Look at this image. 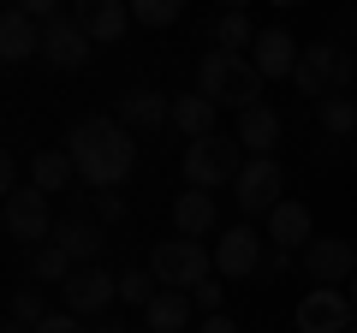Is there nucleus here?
<instances>
[{"instance_id": "1", "label": "nucleus", "mask_w": 357, "mask_h": 333, "mask_svg": "<svg viewBox=\"0 0 357 333\" xmlns=\"http://www.w3.org/2000/svg\"><path fill=\"white\" fill-rule=\"evenodd\" d=\"M66 155H72L77 179L96 185V191H114V185L131 179V166H137V143L131 131L119 125L114 114H89L66 131Z\"/></svg>"}, {"instance_id": "2", "label": "nucleus", "mask_w": 357, "mask_h": 333, "mask_svg": "<svg viewBox=\"0 0 357 333\" xmlns=\"http://www.w3.org/2000/svg\"><path fill=\"white\" fill-rule=\"evenodd\" d=\"M197 95H208L215 107H262V72L250 65V54H227V48H208L203 65H197Z\"/></svg>"}, {"instance_id": "3", "label": "nucleus", "mask_w": 357, "mask_h": 333, "mask_svg": "<svg viewBox=\"0 0 357 333\" xmlns=\"http://www.w3.org/2000/svg\"><path fill=\"white\" fill-rule=\"evenodd\" d=\"M149 274L167 286V292H197V286L215 274V250H208L203 238H178L173 232V238H161L149 250Z\"/></svg>"}, {"instance_id": "4", "label": "nucleus", "mask_w": 357, "mask_h": 333, "mask_svg": "<svg viewBox=\"0 0 357 333\" xmlns=\"http://www.w3.org/2000/svg\"><path fill=\"white\" fill-rule=\"evenodd\" d=\"M178 173H185V185L191 191H215V185H238V173H244V149H238V137H203V143H191L185 149V161H178Z\"/></svg>"}, {"instance_id": "5", "label": "nucleus", "mask_w": 357, "mask_h": 333, "mask_svg": "<svg viewBox=\"0 0 357 333\" xmlns=\"http://www.w3.org/2000/svg\"><path fill=\"white\" fill-rule=\"evenodd\" d=\"M292 84L304 95H316V102H328V95H340L345 84H351V54L340 48V42H316V48H304V60H298Z\"/></svg>"}, {"instance_id": "6", "label": "nucleus", "mask_w": 357, "mask_h": 333, "mask_svg": "<svg viewBox=\"0 0 357 333\" xmlns=\"http://www.w3.org/2000/svg\"><path fill=\"white\" fill-rule=\"evenodd\" d=\"M6 238H18V244H54V226H60V220H54V208H48V196L36 191V185H24V191H13L6 196Z\"/></svg>"}, {"instance_id": "7", "label": "nucleus", "mask_w": 357, "mask_h": 333, "mask_svg": "<svg viewBox=\"0 0 357 333\" xmlns=\"http://www.w3.org/2000/svg\"><path fill=\"white\" fill-rule=\"evenodd\" d=\"M280 185H286L280 161H274V155H250L244 173H238V185H232V196H238L244 215H274V208H280Z\"/></svg>"}, {"instance_id": "8", "label": "nucleus", "mask_w": 357, "mask_h": 333, "mask_svg": "<svg viewBox=\"0 0 357 333\" xmlns=\"http://www.w3.org/2000/svg\"><path fill=\"white\" fill-rule=\"evenodd\" d=\"M262 256H268V238L238 220V226H227V238L215 244V274H220V280H256Z\"/></svg>"}, {"instance_id": "9", "label": "nucleus", "mask_w": 357, "mask_h": 333, "mask_svg": "<svg viewBox=\"0 0 357 333\" xmlns=\"http://www.w3.org/2000/svg\"><path fill=\"white\" fill-rule=\"evenodd\" d=\"M60 292H66V309H72L77 321H96V316H107V304L119 297V274H107L102 262H96V268H77Z\"/></svg>"}, {"instance_id": "10", "label": "nucleus", "mask_w": 357, "mask_h": 333, "mask_svg": "<svg viewBox=\"0 0 357 333\" xmlns=\"http://www.w3.org/2000/svg\"><path fill=\"white\" fill-rule=\"evenodd\" d=\"M351 321H357V309L340 286H316V292L298 297V333H345Z\"/></svg>"}, {"instance_id": "11", "label": "nucleus", "mask_w": 357, "mask_h": 333, "mask_svg": "<svg viewBox=\"0 0 357 333\" xmlns=\"http://www.w3.org/2000/svg\"><path fill=\"white\" fill-rule=\"evenodd\" d=\"M298 262H304V274L316 286H340V280H351V274H357V250L345 238H328V232L310 238L304 250H298Z\"/></svg>"}, {"instance_id": "12", "label": "nucleus", "mask_w": 357, "mask_h": 333, "mask_svg": "<svg viewBox=\"0 0 357 333\" xmlns=\"http://www.w3.org/2000/svg\"><path fill=\"white\" fill-rule=\"evenodd\" d=\"M89 48H96V42H89V30L72 18V6H66V18H60V24H48V30H42V60H48L54 72H77V65L89 60Z\"/></svg>"}, {"instance_id": "13", "label": "nucleus", "mask_w": 357, "mask_h": 333, "mask_svg": "<svg viewBox=\"0 0 357 333\" xmlns=\"http://www.w3.org/2000/svg\"><path fill=\"white\" fill-rule=\"evenodd\" d=\"M298 60H304V48H298V36L280 30V24H268L262 36H256V48H250V65L262 72V84H268V77H292Z\"/></svg>"}, {"instance_id": "14", "label": "nucleus", "mask_w": 357, "mask_h": 333, "mask_svg": "<svg viewBox=\"0 0 357 333\" xmlns=\"http://www.w3.org/2000/svg\"><path fill=\"white\" fill-rule=\"evenodd\" d=\"M215 226H220V208L208 191H178L173 196V232L178 238H208Z\"/></svg>"}, {"instance_id": "15", "label": "nucleus", "mask_w": 357, "mask_h": 333, "mask_svg": "<svg viewBox=\"0 0 357 333\" xmlns=\"http://www.w3.org/2000/svg\"><path fill=\"white\" fill-rule=\"evenodd\" d=\"M119 125L126 131H155V125H167L173 119V95H161V90H131V95H119Z\"/></svg>"}, {"instance_id": "16", "label": "nucleus", "mask_w": 357, "mask_h": 333, "mask_svg": "<svg viewBox=\"0 0 357 333\" xmlns=\"http://www.w3.org/2000/svg\"><path fill=\"white\" fill-rule=\"evenodd\" d=\"M72 18L89 30V42H119L131 24V6L126 0H84V6H72Z\"/></svg>"}, {"instance_id": "17", "label": "nucleus", "mask_w": 357, "mask_h": 333, "mask_svg": "<svg viewBox=\"0 0 357 333\" xmlns=\"http://www.w3.org/2000/svg\"><path fill=\"white\" fill-rule=\"evenodd\" d=\"M54 244H60L66 256L77 262V268H96V256H102V226H96V220H84V215H66L60 226H54Z\"/></svg>"}, {"instance_id": "18", "label": "nucleus", "mask_w": 357, "mask_h": 333, "mask_svg": "<svg viewBox=\"0 0 357 333\" xmlns=\"http://www.w3.org/2000/svg\"><path fill=\"white\" fill-rule=\"evenodd\" d=\"M30 54H42V24H30L18 6H6V13H0V60L18 65V60H30Z\"/></svg>"}, {"instance_id": "19", "label": "nucleus", "mask_w": 357, "mask_h": 333, "mask_svg": "<svg viewBox=\"0 0 357 333\" xmlns=\"http://www.w3.org/2000/svg\"><path fill=\"white\" fill-rule=\"evenodd\" d=\"M310 238H316V232H310V208L304 203H280L268 215V244H274V250H292L298 256Z\"/></svg>"}, {"instance_id": "20", "label": "nucleus", "mask_w": 357, "mask_h": 333, "mask_svg": "<svg viewBox=\"0 0 357 333\" xmlns=\"http://www.w3.org/2000/svg\"><path fill=\"white\" fill-rule=\"evenodd\" d=\"M191 316H197L191 292H167V286H161V297L143 309V327H149V333H191Z\"/></svg>"}, {"instance_id": "21", "label": "nucleus", "mask_w": 357, "mask_h": 333, "mask_svg": "<svg viewBox=\"0 0 357 333\" xmlns=\"http://www.w3.org/2000/svg\"><path fill=\"white\" fill-rule=\"evenodd\" d=\"M280 114H274V107H250V114H238V131H232V137H238V149H250V155H274V143H280Z\"/></svg>"}, {"instance_id": "22", "label": "nucleus", "mask_w": 357, "mask_h": 333, "mask_svg": "<svg viewBox=\"0 0 357 333\" xmlns=\"http://www.w3.org/2000/svg\"><path fill=\"white\" fill-rule=\"evenodd\" d=\"M215 114H220V107L208 102V95H173V125L185 131L191 143L215 137Z\"/></svg>"}, {"instance_id": "23", "label": "nucleus", "mask_w": 357, "mask_h": 333, "mask_svg": "<svg viewBox=\"0 0 357 333\" xmlns=\"http://www.w3.org/2000/svg\"><path fill=\"white\" fill-rule=\"evenodd\" d=\"M72 179H77V166H72V155H66V149H36V161H30V185H36L42 196L66 191Z\"/></svg>"}, {"instance_id": "24", "label": "nucleus", "mask_w": 357, "mask_h": 333, "mask_svg": "<svg viewBox=\"0 0 357 333\" xmlns=\"http://www.w3.org/2000/svg\"><path fill=\"white\" fill-rule=\"evenodd\" d=\"M316 125L328 131L333 143L357 137V102H351V95H328V102H316Z\"/></svg>"}, {"instance_id": "25", "label": "nucleus", "mask_w": 357, "mask_h": 333, "mask_svg": "<svg viewBox=\"0 0 357 333\" xmlns=\"http://www.w3.org/2000/svg\"><path fill=\"white\" fill-rule=\"evenodd\" d=\"M256 36H262V30H256L250 13H238V6H232V13H220V24H215V48H227V54L256 48Z\"/></svg>"}, {"instance_id": "26", "label": "nucleus", "mask_w": 357, "mask_h": 333, "mask_svg": "<svg viewBox=\"0 0 357 333\" xmlns=\"http://www.w3.org/2000/svg\"><path fill=\"white\" fill-rule=\"evenodd\" d=\"M72 274H77V262L66 256L60 244H42L36 256H30V280H42V286H66Z\"/></svg>"}, {"instance_id": "27", "label": "nucleus", "mask_w": 357, "mask_h": 333, "mask_svg": "<svg viewBox=\"0 0 357 333\" xmlns=\"http://www.w3.org/2000/svg\"><path fill=\"white\" fill-rule=\"evenodd\" d=\"M119 297H126L131 309H149L155 297H161V280H155L149 268H126L119 274Z\"/></svg>"}, {"instance_id": "28", "label": "nucleus", "mask_w": 357, "mask_h": 333, "mask_svg": "<svg viewBox=\"0 0 357 333\" xmlns=\"http://www.w3.org/2000/svg\"><path fill=\"white\" fill-rule=\"evenodd\" d=\"M48 316H54V309L42 304V286H36V292H30V286H18V292H13V321H24V327H42Z\"/></svg>"}, {"instance_id": "29", "label": "nucleus", "mask_w": 357, "mask_h": 333, "mask_svg": "<svg viewBox=\"0 0 357 333\" xmlns=\"http://www.w3.org/2000/svg\"><path fill=\"white\" fill-rule=\"evenodd\" d=\"M131 18L149 24V30H161V24H173V18H178V0H131Z\"/></svg>"}, {"instance_id": "30", "label": "nucleus", "mask_w": 357, "mask_h": 333, "mask_svg": "<svg viewBox=\"0 0 357 333\" xmlns=\"http://www.w3.org/2000/svg\"><path fill=\"white\" fill-rule=\"evenodd\" d=\"M286 268H292V250H274V244H268V256H262V268H256V286H274V280H280Z\"/></svg>"}, {"instance_id": "31", "label": "nucleus", "mask_w": 357, "mask_h": 333, "mask_svg": "<svg viewBox=\"0 0 357 333\" xmlns=\"http://www.w3.org/2000/svg\"><path fill=\"white\" fill-rule=\"evenodd\" d=\"M191 304L203 309V316H227V309H220V286H215V280H203V286H197V292H191Z\"/></svg>"}, {"instance_id": "32", "label": "nucleus", "mask_w": 357, "mask_h": 333, "mask_svg": "<svg viewBox=\"0 0 357 333\" xmlns=\"http://www.w3.org/2000/svg\"><path fill=\"white\" fill-rule=\"evenodd\" d=\"M36 333H84V321H77V316H72V309H54V316H48V321H42V327H36Z\"/></svg>"}, {"instance_id": "33", "label": "nucleus", "mask_w": 357, "mask_h": 333, "mask_svg": "<svg viewBox=\"0 0 357 333\" xmlns=\"http://www.w3.org/2000/svg\"><path fill=\"white\" fill-rule=\"evenodd\" d=\"M119 215H126L119 191H96V220H119Z\"/></svg>"}, {"instance_id": "34", "label": "nucleus", "mask_w": 357, "mask_h": 333, "mask_svg": "<svg viewBox=\"0 0 357 333\" xmlns=\"http://www.w3.org/2000/svg\"><path fill=\"white\" fill-rule=\"evenodd\" d=\"M0 185H6V196L18 191V155H0Z\"/></svg>"}, {"instance_id": "35", "label": "nucleus", "mask_w": 357, "mask_h": 333, "mask_svg": "<svg viewBox=\"0 0 357 333\" xmlns=\"http://www.w3.org/2000/svg\"><path fill=\"white\" fill-rule=\"evenodd\" d=\"M203 333H238V321H232V316H208Z\"/></svg>"}, {"instance_id": "36", "label": "nucleus", "mask_w": 357, "mask_h": 333, "mask_svg": "<svg viewBox=\"0 0 357 333\" xmlns=\"http://www.w3.org/2000/svg\"><path fill=\"white\" fill-rule=\"evenodd\" d=\"M89 333H131V327H119V321H96Z\"/></svg>"}, {"instance_id": "37", "label": "nucleus", "mask_w": 357, "mask_h": 333, "mask_svg": "<svg viewBox=\"0 0 357 333\" xmlns=\"http://www.w3.org/2000/svg\"><path fill=\"white\" fill-rule=\"evenodd\" d=\"M6 333H36V327H24V321H6Z\"/></svg>"}, {"instance_id": "38", "label": "nucleus", "mask_w": 357, "mask_h": 333, "mask_svg": "<svg viewBox=\"0 0 357 333\" xmlns=\"http://www.w3.org/2000/svg\"><path fill=\"white\" fill-rule=\"evenodd\" d=\"M345 297H351V309H357V274H351V286H345Z\"/></svg>"}, {"instance_id": "39", "label": "nucleus", "mask_w": 357, "mask_h": 333, "mask_svg": "<svg viewBox=\"0 0 357 333\" xmlns=\"http://www.w3.org/2000/svg\"><path fill=\"white\" fill-rule=\"evenodd\" d=\"M351 166H357V137H351Z\"/></svg>"}, {"instance_id": "40", "label": "nucleus", "mask_w": 357, "mask_h": 333, "mask_svg": "<svg viewBox=\"0 0 357 333\" xmlns=\"http://www.w3.org/2000/svg\"><path fill=\"white\" fill-rule=\"evenodd\" d=\"M345 333H357V321H351V327H345Z\"/></svg>"}, {"instance_id": "41", "label": "nucleus", "mask_w": 357, "mask_h": 333, "mask_svg": "<svg viewBox=\"0 0 357 333\" xmlns=\"http://www.w3.org/2000/svg\"><path fill=\"white\" fill-rule=\"evenodd\" d=\"M351 24H357V18H351Z\"/></svg>"}, {"instance_id": "42", "label": "nucleus", "mask_w": 357, "mask_h": 333, "mask_svg": "<svg viewBox=\"0 0 357 333\" xmlns=\"http://www.w3.org/2000/svg\"><path fill=\"white\" fill-rule=\"evenodd\" d=\"M143 333H149V327H143Z\"/></svg>"}]
</instances>
